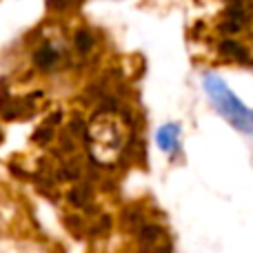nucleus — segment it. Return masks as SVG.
Returning <instances> with one entry per match:
<instances>
[{"label": "nucleus", "instance_id": "nucleus-1", "mask_svg": "<svg viewBox=\"0 0 253 253\" xmlns=\"http://www.w3.org/2000/svg\"><path fill=\"white\" fill-rule=\"evenodd\" d=\"M126 126L116 114H100L93 118L87 131V142L93 160L100 165H114L126 147Z\"/></svg>", "mask_w": 253, "mask_h": 253}, {"label": "nucleus", "instance_id": "nucleus-2", "mask_svg": "<svg viewBox=\"0 0 253 253\" xmlns=\"http://www.w3.org/2000/svg\"><path fill=\"white\" fill-rule=\"evenodd\" d=\"M202 84H205L207 96L211 98V102H213V107L218 109V114L222 116V118H227L238 131L253 135V109H249V107L229 89V84L213 74H207L205 78H202Z\"/></svg>", "mask_w": 253, "mask_h": 253}, {"label": "nucleus", "instance_id": "nucleus-3", "mask_svg": "<svg viewBox=\"0 0 253 253\" xmlns=\"http://www.w3.org/2000/svg\"><path fill=\"white\" fill-rule=\"evenodd\" d=\"M156 142L165 153H175L180 149V126L173 123L160 126L156 133Z\"/></svg>", "mask_w": 253, "mask_h": 253}]
</instances>
